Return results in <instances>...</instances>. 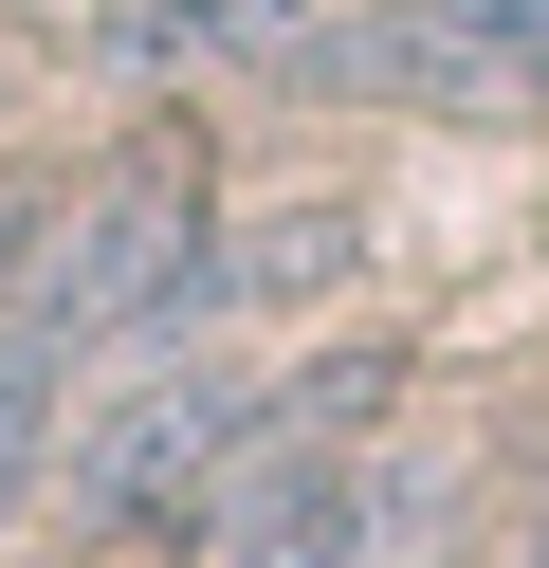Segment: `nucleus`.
Listing matches in <instances>:
<instances>
[{"instance_id": "1", "label": "nucleus", "mask_w": 549, "mask_h": 568, "mask_svg": "<svg viewBox=\"0 0 549 568\" xmlns=\"http://www.w3.org/2000/svg\"><path fill=\"white\" fill-rule=\"evenodd\" d=\"M220 312V221H202V165L183 148H129L92 202H55V239H37V294L0 312V331L37 348H146V331H202Z\"/></svg>"}, {"instance_id": "2", "label": "nucleus", "mask_w": 549, "mask_h": 568, "mask_svg": "<svg viewBox=\"0 0 549 568\" xmlns=\"http://www.w3.org/2000/svg\"><path fill=\"white\" fill-rule=\"evenodd\" d=\"M256 404H275L256 367H220V348L146 331L129 367H110V404L73 422V514H92V531H165V514H220V477L256 458Z\"/></svg>"}, {"instance_id": "3", "label": "nucleus", "mask_w": 549, "mask_h": 568, "mask_svg": "<svg viewBox=\"0 0 549 568\" xmlns=\"http://www.w3.org/2000/svg\"><path fill=\"white\" fill-rule=\"evenodd\" d=\"M202 568H385V477L366 440H256L220 477V550Z\"/></svg>"}, {"instance_id": "4", "label": "nucleus", "mask_w": 549, "mask_h": 568, "mask_svg": "<svg viewBox=\"0 0 549 568\" xmlns=\"http://www.w3.org/2000/svg\"><path fill=\"white\" fill-rule=\"evenodd\" d=\"M55 404H73V348L0 331V514H37V477H55Z\"/></svg>"}, {"instance_id": "5", "label": "nucleus", "mask_w": 549, "mask_h": 568, "mask_svg": "<svg viewBox=\"0 0 549 568\" xmlns=\"http://www.w3.org/2000/svg\"><path fill=\"white\" fill-rule=\"evenodd\" d=\"M348 275V202H293L275 239H220V294H329Z\"/></svg>"}, {"instance_id": "6", "label": "nucleus", "mask_w": 549, "mask_h": 568, "mask_svg": "<svg viewBox=\"0 0 549 568\" xmlns=\"http://www.w3.org/2000/svg\"><path fill=\"white\" fill-rule=\"evenodd\" d=\"M37 239H55V221H37V202H0V312L37 294Z\"/></svg>"}]
</instances>
